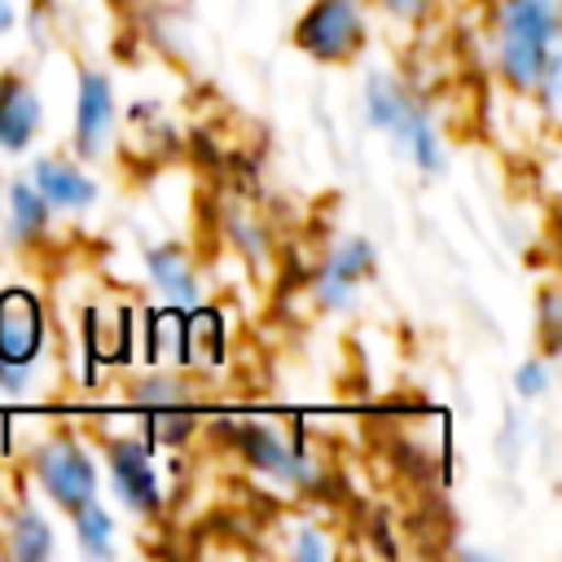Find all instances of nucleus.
Instances as JSON below:
<instances>
[{"label":"nucleus","mask_w":562,"mask_h":562,"mask_svg":"<svg viewBox=\"0 0 562 562\" xmlns=\"http://www.w3.org/2000/svg\"><path fill=\"white\" fill-rule=\"evenodd\" d=\"M325 553H329V544L316 536V527H303V536L294 544V558H325Z\"/></svg>","instance_id":"412c9836"},{"label":"nucleus","mask_w":562,"mask_h":562,"mask_svg":"<svg viewBox=\"0 0 562 562\" xmlns=\"http://www.w3.org/2000/svg\"><path fill=\"white\" fill-rule=\"evenodd\" d=\"M114 83L101 70H83L79 75V105H75V154L79 158H105L110 140H114Z\"/></svg>","instance_id":"0eeeda50"},{"label":"nucleus","mask_w":562,"mask_h":562,"mask_svg":"<svg viewBox=\"0 0 562 562\" xmlns=\"http://www.w3.org/2000/svg\"><path fill=\"white\" fill-rule=\"evenodd\" d=\"M373 272V246L364 237H347L321 268L316 277V303L321 307H342L351 299V290Z\"/></svg>","instance_id":"1a4fd4ad"},{"label":"nucleus","mask_w":562,"mask_h":562,"mask_svg":"<svg viewBox=\"0 0 562 562\" xmlns=\"http://www.w3.org/2000/svg\"><path fill=\"white\" fill-rule=\"evenodd\" d=\"M31 184L44 193V202L48 206H57V211H88L92 202H97V184H92V176H83L75 162H66V158H40L35 167H31Z\"/></svg>","instance_id":"9d476101"},{"label":"nucleus","mask_w":562,"mask_h":562,"mask_svg":"<svg viewBox=\"0 0 562 562\" xmlns=\"http://www.w3.org/2000/svg\"><path fill=\"white\" fill-rule=\"evenodd\" d=\"M408 105H413V92H404L400 79H391V75H369V83H364V114H369L373 127L391 132V127L404 119Z\"/></svg>","instance_id":"ddd939ff"},{"label":"nucleus","mask_w":562,"mask_h":562,"mask_svg":"<svg viewBox=\"0 0 562 562\" xmlns=\"http://www.w3.org/2000/svg\"><path fill=\"white\" fill-rule=\"evenodd\" d=\"M496 66L505 83L531 92L544 66L558 57L553 35H558V0H505L496 13Z\"/></svg>","instance_id":"f257e3e1"},{"label":"nucleus","mask_w":562,"mask_h":562,"mask_svg":"<svg viewBox=\"0 0 562 562\" xmlns=\"http://www.w3.org/2000/svg\"><path fill=\"white\" fill-rule=\"evenodd\" d=\"M233 448L241 452L246 465H255L259 474L277 479V483H307L312 479V461L299 443H290L281 430L263 426V422H233L228 426Z\"/></svg>","instance_id":"20e7f679"},{"label":"nucleus","mask_w":562,"mask_h":562,"mask_svg":"<svg viewBox=\"0 0 562 562\" xmlns=\"http://www.w3.org/2000/svg\"><path fill=\"white\" fill-rule=\"evenodd\" d=\"M105 461H110V479H114L119 501H123L132 514L154 518V514L162 509V487H158L149 448H145L140 439H110V443H105Z\"/></svg>","instance_id":"39448f33"},{"label":"nucleus","mask_w":562,"mask_h":562,"mask_svg":"<svg viewBox=\"0 0 562 562\" xmlns=\"http://www.w3.org/2000/svg\"><path fill=\"white\" fill-rule=\"evenodd\" d=\"M180 329H184L180 307H176V312H158V316L149 321V360L180 356Z\"/></svg>","instance_id":"a211bd4d"},{"label":"nucleus","mask_w":562,"mask_h":562,"mask_svg":"<svg viewBox=\"0 0 562 562\" xmlns=\"http://www.w3.org/2000/svg\"><path fill=\"white\" fill-rule=\"evenodd\" d=\"M145 268H149V281H154L176 307H193V303H198L202 285H198V277H193V268H189V259H184L180 246H149V250H145Z\"/></svg>","instance_id":"9b49d317"},{"label":"nucleus","mask_w":562,"mask_h":562,"mask_svg":"<svg viewBox=\"0 0 562 562\" xmlns=\"http://www.w3.org/2000/svg\"><path fill=\"white\" fill-rule=\"evenodd\" d=\"M132 400L140 408H180V404H189V391L176 378H145V382H136Z\"/></svg>","instance_id":"f3484780"},{"label":"nucleus","mask_w":562,"mask_h":562,"mask_svg":"<svg viewBox=\"0 0 562 562\" xmlns=\"http://www.w3.org/2000/svg\"><path fill=\"white\" fill-rule=\"evenodd\" d=\"M180 360L184 364H220L224 360V321L215 307H193L180 329Z\"/></svg>","instance_id":"f8f14e48"},{"label":"nucleus","mask_w":562,"mask_h":562,"mask_svg":"<svg viewBox=\"0 0 562 562\" xmlns=\"http://www.w3.org/2000/svg\"><path fill=\"white\" fill-rule=\"evenodd\" d=\"M540 338H544V356L558 351V290L544 285L540 290Z\"/></svg>","instance_id":"6ab92c4d"},{"label":"nucleus","mask_w":562,"mask_h":562,"mask_svg":"<svg viewBox=\"0 0 562 562\" xmlns=\"http://www.w3.org/2000/svg\"><path fill=\"white\" fill-rule=\"evenodd\" d=\"M13 22H18L13 0H0V35H9V31H13Z\"/></svg>","instance_id":"b1692460"},{"label":"nucleus","mask_w":562,"mask_h":562,"mask_svg":"<svg viewBox=\"0 0 562 562\" xmlns=\"http://www.w3.org/2000/svg\"><path fill=\"white\" fill-rule=\"evenodd\" d=\"M9 553H13V558H26V562L53 553V527H48V518H44L35 505H22V509L9 518Z\"/></svg>","instance_id":"2eb2a0df"},{"label":"nucleus","mask_w":562,"mask_h":562,"mask_svg":"<svg viewBox=\"0 0 562 562\" xmlns=\"http://www.w3.org/2000/svg\"><path fill=\"white\" fill-rule=\"evenodd\" d=\"M48 215H53V211H48L44 193H40L31 180H18V184L9 189V228H13L18 241H35V237H44Z\"/></svg>","instance_id":"4468645a"},{"label":"nucleus","mask_w":562,"mask_h":562,"mask_svg":"<svg viewBox=\"0 0 562 562\" xmlns=\"http://www.w3.org/2000/svg\"><path fill=\"white\" fill-rule=\"evenodd\" d=\"M26 378H31V369H22V364H0V386L4 391H26Z\"/></svg>","instance_id":"4be33fe9"},{"label":"nucleus","mask_w":562,"mask_h":562,"mask_svg":"<svg viewBox=\"0 0 562 562\" xmlns=\"http://www.w3.org/2000/svg\"><path fill=\"white\" fill-rule=\"evenodd\" d=\"M395 18H422L426 13V0H382Z\"/></svg>","instance_id":"5701e85b"},{"label":"nucleus","mask_w":562,"mask_h":562,"mask_svg":"<svg viewBox=\"0 0 562 562\" xmlns=\"http://www.w3.org/2000/svg\"><path fill=\"white\" fill-rule=\"evenodd\" d=\"M40 119H44L40 92H35L26 79L4 75V79H0V149H4V154H22V149L35 140Z\"/></svg>","instance_id":"6e6552de"},{"label":"nucleus","mask_w":562,"mask_h":562,"mask_svg":"<svg viewBox=\"0 0 562 562\" xmlns=\"http://www.w3.org/2000/svg\"><path fill=\"white\" fill-rule=\"evenodd\" d=\"M44 351V303L31 290H0V364L31 369Z\"/></svg>","instance_id":"423d86ee"},{"label":"nucleus","mask_w":562,"mask_h":562,"mask_svg":"<svg viewBox=\"0 0 562 562\" xmlns=\"http://www.w3.org/2000/svg\"><path fill=\"white\" fill-rule=\"evenodd\" d=\"M544 386H549V369H544V360H527V364H518V373H514V391H518V395L536 400Z\"/></svg>","instance_id":"aec40b11"},{"label":"nucleus","mask_w":562,"mask_h":562,"mask_svg":"<svg viewBox=\"0 0 562 562\" xmlns=\"http://www.w3.org/2000/svg\"><path fill=\"white\" fill-rule=\"evenodd\" d=\"M294 44L316 61H347L364 44L360 0H312L294 22Z\"/></svg>","instance_id":"f03ea898"},{"label":"nucleus","mask_w":562,"mask_h":562,"mask_svg":"<svg viewBox=\"0 0 562 562\" xmlns=\"http://www.w3.org/2000/svg\"><path fill=\"white\" fill-rule=\"evenodd\" d=\"M31 461H35V479H40V487H44L66 514L97 496V465H92V457L83 452L79 439H70V435H53V439H44V443L35 448Z\"/></svg>","instance_id":"7ed1b4c3"},{"label":"nucleus","mask_w":562,"mask_h":562,"mask_svg":"<svg viewBox=\"0 0 562 562\" xmlns=\"http://www.w3.org/2000/svg\"><path fill=\"white\" fill-rule=\"evenodd\" d=\"M70 522H75V540L88 558H110L114 549V518L105 514V505L92 496L83 501L79 509H70Z\"/></svg>","instance_id":"dca6fc26"}]
</instances>
